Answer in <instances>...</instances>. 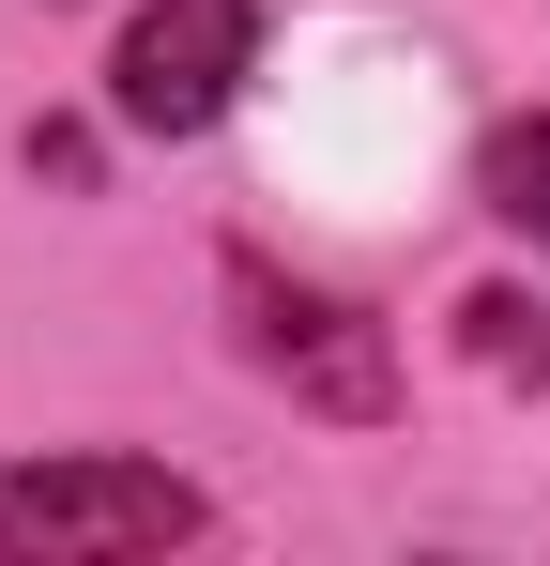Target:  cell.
Returning a JSON list of instances; mask_svg holds the SVG:
<instances>
[{"label":"cell","instance_id":"3957f363","mask_svg":"<svg viewBox=\"0 0 550 566\" xmlns=\"http://www.w3.org/2000/svg\"><path fill=\"white\" fill-rule=\"evenodd\" d=\"M261 77V0H138L107 46V123L123 138H214Z\"/></svg>","mask_w":550,"mask_h":566},{"label":"cell","instance_id":"7a4b0ae2","mask_svg":"<svg viewBox=\"0 0 550 566\" xmlns=\"http://www.w3.org/2000/svg\"><path fill=\"white\" fill-rule=\"evenodd\" d=\"M214 490L123 444H62V460L0 474V566H138V552H199Z\"/></svg>","mask_w":550,"mask_h":566},{"label":"cell","instance_id":"5b68a950","mask_svg":"<svg viewBox=\"0 0 550 566\" xmlns=\"http://www.w3.org/2000/svg\"><path fill=\"white\" fill-rule=\"evenodd\" d=\"M458 322H474V368H505V382H550V322L520 306V291H474Z\"/></svg>","mask_w":550,"mask_h":566},{"label":"cell","instance_id":"6da1fadb","mask_svg":"<svg viewBox=\"0 0 550 566\" xmlns=\"http://www.w3.org/2000/svg\"><path fill=\"white\" fill-rule=\"evenodd\" d=\"M214 291H230V337H245V368L290 398V413H321V429H398V337L367 322L352 291L321 276H275L261 245H214Z\"/></svg>","mask_w":550,"mask_h":566},{"label":"cell","instance_id":"277c9868","mask_svg":"<svg viewBox=\"0 0 550 566\" xmlns=\"http://www.w3.org/2000/svg\"><path fill=\"white\" fill-rule=\"evenodd\" d=\"M474 199H489V214L550 261V107H505V123L474 138Z\"/></svg>","mask_w":550,"mask_h":566}]
</instances>
